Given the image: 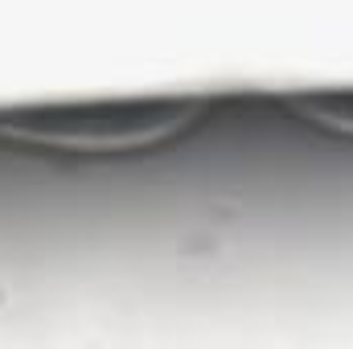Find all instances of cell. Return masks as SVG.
Listing matches in <instances>:
<instances>
[{
    "mask_svg": "<svg viewBox=\"0 0 353 349\" xmlns=\"http://www.w3.org/2000/svg\"><path fill=\"white\" fill-rule=\"evenodd\" d=\"M189 115H193L189 103H115V107L17 115L12 123H0V132L54 148H132L181 132Z\"/></svg>",
    "mask_w": 353,
    "mask_h": 349,
    "instance_id": "cell-1",
    "label": "cell"
},
{
    "mask_svg": "<svg viewBox=\"0 0 353 349\" xmlns=\"http://www.w3.org/2000/svg\"><path fill=\"white\" fill-rule=\"evenodd\" d=\"M304 107H308L321 123L341 128V132H353V90H345V94H312V99H304Z\"/></svg>",
    "mask_w": 353,
    "mask_h": 349,
    "instance_id": "cell-2",
    "label": "cell"
}]
</instances>
